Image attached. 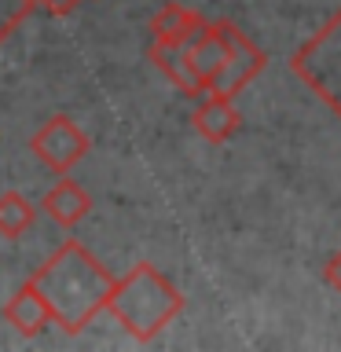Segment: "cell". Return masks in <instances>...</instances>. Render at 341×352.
Masks as SVG:
<instances>
[{"label": "cell", "instance_id": "1", "mask_svg": "<svg viewBox=\"0 0 341 352\" xmlns=\"http://www.w3.org/2000/svg\"><path fill=\"white\" fill-rule=\"evenodd\" d=\"M30 283L41 290V297L52 308V323H59L66 334H81L92 319L107 308V294L114 286L103 264L88 253L77 239H66L37 272Z\"/></svg>", "mask_w": 341, "mask_h": 352}, {"label": "cell", "instance_id": "2", "mask_svg": "<svg viewBox=\"0 0 341 352\" xmlns=\"http://www.w3.org/2000/svg\"><path fill=\"white\" fill-rule=\"evenodd\" d=\"M107 312L118 319L136 341H154L176 316L184 312V294L154 268L140 261L136 268L118 275L107 294Z\"/></svg>", "mask_w": 341, "mask_h": 352}, {"label": "cell", "instance_id": "3", "mask_svg": "<svg viewBox=\"0 0 341 352\" xmlns=\"http://www.w3.org/2000/svg\"><path fill=\"white\" fill-rule=\"evenodd\" d=\"M290 70L301 77L341 121V8L319 26V33H312V37L294 52Z\"/></svg>", "mask_w": 341, "mask_h": 352}, {"label": "cell", "instance_id": "4", "mask_svg": "<svg viewBox=\"0 0 341 352\" xmlns=\"http://www.w3.org/2000/svg\"><path fill=\"white\" fill-rule=\"evenodd\" d=\"M217 30H220V41H224V66H220V74L213 77L209 92H220V96H231V99H235L242 88H246L253 77L264 70L268 55H264L257 44H253L246 33L235 26V22L217 19Z\"/></svg>", "mask_w": 341, "mask_h": 352}, {"label": "cell", "instance_id": "5", "mask_svg": "<svg viewBox=\"0 0 341 352\" xmlns=\"http://www.w3.org/2000/svg\"><path fill=\"white\" fill-rule=\"evenodd\" d=\"M88 136H85V129L77 125V121H70L66 114H55L48 118L44 125L30 136V151H33V158L44 162L52 173H70L77 162L88 154Z\"/></svg>", "mask_w": 341, "mask_h": 352}, {"label": "cell", "instance_id": "6", "mask_svg": "<svg viewBox=\"0 0 341 352\" xmlns=\"http://www.w3.org/2000/svg\"><path fill=\"white\" fill-rule=\"evenodd\" d=\"M195 132L209 143H228L231 136L239 132V110H235V99L231 96H220V92H202L198 96V107H195Z\"/></svg>", "mask_w": 341, "mask_h": 352}, {"label": "cell", "instance_id": "7", "mask_svg": "<svg viewBox=\"0 0 341 352\" xmlns=\"http://www.w3.org/2000/svg\"><path fill=\"white\" fill-rule=\"evenodd\" d=\"M4 319L19 330L22 338H37L41 330H48V323H52V308L41 297L37 286L26 279L15 294H11V301L4 305Z\"/></svg>", "mask_w": 341, "mask_h": 352}, {"label": "cell", "instance_id": "8", "mask_svg": "<svg viewBox=\"0 0 341 352\" xmlns=\"http://www.w3.org/2000/svg\"><path fill=\"white\" fill-rule=\"evenodd\" d=\"M41 209L59 228H77L88 217V209H92V195H88L77 180H59L48 195L41 198Z\"/></svg>", "mask_w": 341, "mask_h": 352}, {"label": "cell", "instance_id": "9", "mask_svg": "<svg viewBox=\"0 0 341 352\" xmlns=\"http://www.w3.org/2000/svg\"><path fill=\"white\" fill-rule=\"evenodd\" d=\"M184 52H187L191 70L198 74V81H202V88L209 92L213 77L220 74V66H224V41H220L217 22H202V30H198L195 37L184 44Z\"/></svg>", "mask_w": 341, "mask_h": 352}, {"label": "cell", "instance_id": "10", "mask_svg": "<svg viewBox=\"0 0 341 352\" xmlns=\"http://www.w3.org/2000/svg\"><path fill=\"white\" fill-rule=\"evenodd\" d=\"M147 59L158 66V70L169 77V81L180 88V92L187 99H198L206 92L202 81H198V74L191 70V63H187V52H184V44H158V41H151V48H147Z\"/></svg>", "mask_w": 341, "mask_h": 352}, {"label": "cell", "instance_id": "11", "mask_svg": "<svg viewBox=\"0 0 341 352\" xmlns=\"http://www.w3.org/2000/svg\"><path fill=\"white\" fill-rule=\"evenodd\" d=\"M202 15L184 4H165L158 15L151 19V41L158 44H187L195 37L198 30H202Z\"/></svg>", "mask_w": 341, "mask_h": 352}, {"label": "cell", "instance_id": "12", "mask_svg": "<svg viewBox=\"0 0 341 352\" xmlns=\"http://www.w3.org/2000/svg\"><path fill=\"white\" fill-rule=\"evenodd\" d=\"M33 220H37V209L26 195L19 191H4L0 195V235L4 239H22L26 231L33 228Z\"/></svg>", "mask_w": 341, "mask_h": 352}, {"label": "cell", "instance_id": "13", "mask_svg": "<svg viewBox=\"0 0 341 352\" xmlns=\"http://www.w3.org/2000/svg\"><path fill=\"white\" fill-rule=\"evenodd\" d=\"M30 11H33V0H0V44L26 22Z\"/></svg>", "mask_w": 341, "mask_h": 352}, {"label": "cell", "instance_id": "14", "mask_svg": "<svg viewBox=\"0 0 341 352\" xmlns=\"http://www.w3.org/2000/svg\"><path fill=\"white\" fill-rule=\"evenodd\" d=\"M323 279H327V286L334 290L338 297H341V250L334 253V257L327 261V268H323Z\"/></svg>", "mask_w": 341, "mask_h": 352}, {"label": "cell", "instance_id": "15", "mask_svg": "<svg viewBox=\"0 0 341 352\" xmlns=\"http://www.w3.org/2000/svg\"><path fill=\"white\" fill-rule=\"evenodd\" d=\"M77 4H85V0H33V8H44L52 15H70Z\"/></svg>", "mask_w": 341, "mask_h": 352}]
</instances>
